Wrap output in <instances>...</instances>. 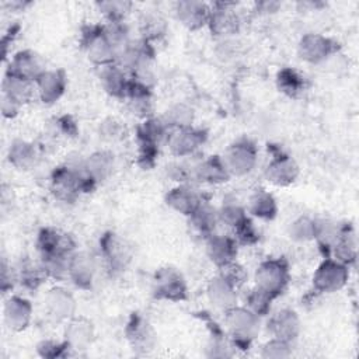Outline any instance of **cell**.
<instances>
[{"label": "cell", "mask_w": 359, "mask_h": 359, "mask_svg": "<svg viewBox=\"0 0 359 359\" xmlns=\"http://www.w3.org/2000/svg\"><path fill=\"white\" fill-rule=\"evenodd\" d=\"M317 220L310 216H299L287 226V236L294 243H309L316 240Z\"/></svg>", "instance_id": "f35d334b"}, {"label": "cell", "mask_w": 359, "mask_h": 359, "mask_svg": "<svg viewBox=\"0 0 359 359\" xmlns=\"http://www.w3.org/2000/svg\"><path fill=\"white\" fill-rule=\"evenodd\" d=\"M247 212L259 220H273L278 215V203L266 189H255L247 202Z\"/></svg>", "instance_id": "4dcf8cb0"}, {"label": "cell", "mask_w": 359, "mask_h": 359, "mask_svg": "<svg viewBox=\"0 0 359 359\" xmlns=\"http://www.w3.org/2000/svg\"><path fill=\"white\" fill-rule=\"evenodd\" d=\"M299 174L300 167L296 160L283 151L273 154L264 170L265 180L275 187L292 185L297 180Z\"/></svg>", "instance_id": "4fadbf2b"}, {"label": "cell", "mask_w": 359, "mask_h": 359, "mask_svg": "<svg viewBox=\"0 0 359 359\" xmlns=\"http://www.w3.org/2000/svg\"><path fill=\"white\" fill-rule=\"evenodd\" d=\"M191 224L194 229L202 234L205 238L213 233H216V227L220 223L219 222V213L217 208L212 206L209 202L203 201L198 209L189 216Z\"/></svg>", "instance_id": "836d02e7"}, {"label": "cell", "mask_w": 359, "mask_h": 359, "mask_svg": "<svg viewBox=\"0 0 359 359\" xmlns=\"http://www.w3.org/2000/svg\"><path fill=\"white\" fill-rule=\"evenodd\" d=\"M222 158L231 177H244L255 168L258 149L252 140L241 137L227 146Z\"/></svg>", "instance_id": "8992f818"}, {"label": "cell", "mask_w": 359, "mask_h": 359, "mask_svg": "<svg viewBox=\"0 0 359 359\" xmlns=\"http://www.w3.org/2000/svg\"><path fill=\"white\" fill-rule=\"evenodd\" d=\"M273 300L275 299L269 293H266L262 289L254 286L248 292V294L245 296V304L244 306L262 318V317L269 316Z\"/></svg>", "instance_id": "b9f144b4"}, {"label": "cell", "mask_w": 359, "mask_h": 359, "mask_svg": "<svg viewBox=\"0 0 359 359\" xmlns=\"http://www.w3.org/2000/svg\"><path fill=\"white\" fill-rule=\"evenodd\" d=\"M48 279L41 264L25 262L17 269V283L27 290H38Z\"/></svg>", "instance_id": "74e56055"}, {"label": "cell", "mask_w": 359, "mask_h": 359, "mask_svg": "<svg viewBox=\"0 0 359 359\" xmlns=\"http://www.w3.org/2000/svg\"><path fill=\"white\" fill-rule=\"evenodd\" d=\"M100 250L105 266L111 275L122 273L132 259L130 247L119 234L114 231H107L101 236Z\"/></svg>", "instance_id": "ba28073f"}, {"label": "cell", "mask_w": 359, "mask_h": 359, "mask_svg": "<svg viewBox=\"0 0 359 359\" xmlns=\"http://www.w3.org/2000/svg\"><path fill=\"white\" fill-rule=\"evenodd\" d=\"M217 213L219 222L230 227L231 230L236 229L241 222H244L248 217L247 209L234 201L223 202V205L217 209Z\"/></svg>", "instance_id": "7bdbcfd3"}, {"label": "cell", "mask_w": 359, "mask_h": 359, "mask_svg": "<svg viewBox=\"0 0 359 359\" xmlns=\"http://www.w3.org/2000/svg\"><path fill=\"white\" fill-rule=\"evenodd\" d=\"M55 128H57V130L63 136H67V137H74L77 135V132H79L77 123H76V121L70 115H62V116L56 118Z\"/></svg>", "instance_id": "816d5d0a"}, {"label": "cell", "mask_w": 359, "mask_h": 359, "mask_svg": "<svg viewBox=\"0 0 359 359\" xmlns=\"http://www.w3.org/2000/svg\"><path fill=\"white\" fill-rule=\"evenodd\" d=\"M32 313V303L27 297L11 294L3 306V321L10 331L21 332L29 327Z\"/></svg>", "instance_id": "9a60e30c"}, {"label": "cell", "mask_w": 359, "mask_h": 359, "mask_svg": "<svg viewBox=\"0 0 359 359\" xmlns=\"http://www.w3.org/2000/svg\"><path fill=\"white\" fill-rule=\"evenodd\" d=\"M332 258L341 261L345 265H351L356 261V237L355 231L348 226H339L338 236L331 247Z\"/></svg>", "instance_id": "d6a6232c"}, {"label": "cell", "mask_w": 359, "mask_h": 359, "mask_svg": "<svg viewBox=\"0 0 359 359\" xmlns=\"http://www.w3.org/2000/svg\"><path fill=\"white\" fill-rule=\"evenodd\" d=\"M208 28L212 35L220 39H229L237 35L241 29V18L234 3L216 1L210 4V15Z\"/></svg>", "instance_id": "9c48e42d"}, {"label": "cell", "mask_w": 359, "mask_h": 359, "mask_svg": "<svg viewBox=\"0 0 359 359\" xmlns=\"http://www.w3.org/2000/svg\"><path fill=\"white\" fill-rule=\"evenodd\" d=\"M7 158L14 168L27 171L38 164L39 153L32 142H28L25 139H14L10 143Z\"/></svg>", "instance_id": "f1b7e54d"}, {"label": "cell", "mask_w": 359, "mask_h": 359, "mask_svg": "<svg viewBox=\"0 0 359 359\" xmlns=\"http://www.w3.org/2000/svg\"><path fill=\"white\" fill-rule=\"evenodd\" d=\"M125 335L132 351L137 355H147L156 348L157 332L149 318L140 313L130 314L125 327Z\"/></svg>", "instance_id": "30bf717a"}, {"label": "cell", "mask_w": 359, "mask_h": 359, "mask_svg": "<svg viewBox=\"0 0 359 359\" xmlns=\"http://www.w3.org/2000/svg\"><path fill=\"white\" fill-rule=\"evenodd\" d=\"M271 337L280 338L289 342H294L302 331V323L299 314L292 309H280L269 316L266 323Z\"/></svg>", "instance_id": "ffe728a7"}, {"label": "cell", "mask_w": 359, "mask_h": 359, "mask_svg": "<svg viewBox=\"0 0 359 359\" xmlns=\"http://www.w3.org/2000/svg\"><path fill=\"white\" fill-rule=\"evenodd\" d=\"M35 245L39 257L53 254L73 255L77 251L74 238L69 233L62 231L56 227H42L38 231Z\"/></svg>", "instance_id": "7c38bea8"}, {"label": "cell", "mask_w": 359, "mask_h": 359, "mask_svg": "<svg viewBox=\"0 0 359 359\" xmlns=\"http://www.w3.org/2000/svg\"><path fill=\"white\" fill-rule=\"evenodd\" d=\"M167 174L177 184H191L194 182V164L175 161L167 165Z\"/></svg>", "instance_id": "c3c4849f"}, {"label": "cell", "mask_w": 359, "mask_h": 359, "mask_svg": "<svg viewBox=\"0 0 359 359\" xmlns=\"http://www.w3.org/2000/svg\"><path fill=\"white\" fill-rule=\"evenodd\" d=\"M95 330L90 318L84 316H74L66 321L63 339L73 352L86 351L94 341Z\"/></svg>", "instance_id": "e0dca14e"}, {"label": "cell", "mask_w": 359, "mask_h": 359, "mask_svg": "<svg viewBox=\"0 0 359 359\" xmlns=\"http://www.w3.org/2000/svg\"><path fill=\"white\" fill-rule=\"evenodd\" d=\"M238 244L233 236L213 233L205 238V252L209 261L220 268L237 258Z\"/></svg>", "instance_id": "ac0fdd59"}, {"label": "cell", "mask_w": 359, "mask_h": 359, "mask_svg": "<svg viewBox=\"0 0 359 359\" xmlns=\"http://www.w3.org/2000/svg\"><path fill=\"white\" fill-rule=\"evenodd\" d=\"M293 342L271 337L262 346H261V356L265 359H285L292 355Z\"/></svg>", "instance_id": "ee69618b"}, {"label": "cell", "mask_w": 359, "mask_h": 359, "mask_svg": "<svg viewBox=\"0 0 359 359\" xmlns=\"http://www.w3.org/2000/svg\"><path fill=\"white\" fill-rule=\"evenodd\" d=\"M125 101L132 115L137 116L140 121L154 115L153 90L146 84H142L130 79V84H129V90L126 93Z\"/></svg>", "instance_id": "d4e9b609"}, {"label": "cell", "mask_w": 359, "mask_h": 359, "mask_svg": "<svg viewBox=\"0 0 359 359\" xmlns=\"http://www.w3.org/2000/svg\"><path fill=\"white\" fill-rule=\"evenodd\" d=\"M170 132H171V129L164 122V119L161 116H156V115L142 119L136 128L137 142L150 143V144H156V146L165 143Z\"/></svg>", "instance_id": "f546056e"}, {"label": "cell", "mask_w": 359, "mask_h": 359, "mask_svg": "<svg viewBox=\"0 0 359 359\" xmlns=\"http://www.w3.org/2000/svg\"><path fill=\"white\" fill-rule=\"evenodd\" d=\"M151 293L157 300L178 303L188 299V285L177 268L161 266L151 278Z\"/></svg>", "instance_id": "277c9868"}, {"label": "cell", "mask_w": 359, "mask_h": 359, "mask_svg": "<svg viewBox=\"0 0 359 359\" xmlns=\"http://www.w3.org/2000/svg\"><path fill=\"white\" fill-rule=\"evenodd\" d=\"M338 42L327 35L317 32L304 34L297 43V55L310 65H323L337 55Z\"/></svg>", "instance_id": "52a82bcc"}, {"label": "cell", "mask_w": 359, "mask_h": 359, "mask_svg": "<svg viewBox=\"0 0 359 359\" xmlns=\"http://www.w3.org/2000/svg\"><path fill=\"white\" fill-rule=\"evenodd\" d=\"M255 6H257V13L259 14H272L278 11V8L280 7L278 1H261V3H257Z\"/></svg>", "instance_id": "db71d44e"}, {"label": "cell", "mask_w": 359, "mask_h": 359, "mask_svg": "<svg viewBox=\"0 0 359 359\" xmlns=\"http://www.w3.org/2000/svg\"><path fill=\"white\" fill-rule=\"evenodd\" d=\"M0 107H1V114H3V116L4 118H15L17 115H18V112H20V109H21V107L18 105V104H15L14 101H11V100H8L7 97H4V95H1V104H0Z\"/></svg>", "instance_id": "f5cc1de1"}, {"label": "cell", "mask_w": 359, "mask_h": 359, "mask_svg": "<svg viewBox=\"0 0 359 359\" xmlns=\"http://www.w3.org/2000/svg\"><path fill=\"white\" fill-rule=\"evenodd\" d=\"M98 132H100V136L102 139H105L108 142H115V140H119L123 136L125 128L115 118H107L100 123Z\"/></svg>", "instance_id": "f907efd6"}, {"label": "cell", "mask_w": 359, "mask_h": 359, "mask_svg": "<svg viewBox=\"0 0 359 359\" xmlns=\"http://www.w3.org/2000/svg\"><path fill=\"white\" fill-rule=\"evenodd\" d=\"M206 297L213 307L224 311L237 304V289L217 273L206 285Z\"/></svg>", "instance_id": "83f0119b"}, {"label": "cell", "mask_w": 359, "mask_h": 359, "mask_svg": "<svg viewBox=\"0 0 359 359\" xmlns=\"http://www.w3.org/2000/svg\"><path fill=\"white\" fill-rule=\"evenodd\" d=\"M139 32H140V39L153 45L154 42L165 36L167 22L163 18V15H160L158 13H153V11L143 13L139 18Z\"/></svg>", "instance_id": "e575fe53"}, {"label": "cell", "mask_w": 359, "mask_h": 359, "mask_svg": "<svg viewBox=\"0 0 359 359\" xmlns=\"http://www.w3.org/2000/svg\"><path fill=\"white\" fill-rule=\"evenodd\" d=\"M97 272L95 259L86 251H76L69 264V276L67 279L81 290H90L94 285Z\"/></svg>", "instance_id": "7402d4cb"}, {"label": "cell", "mask_w": 359, "mask_h": 359, "mask_svg": "<svg viewBox=\"0 0 359 359\" xmlns=\"http://www.w3.org/2000/svg\"><path fill=\"white\" fill-rule=\"evenodd\" d=\"M161 118L164 119V122L168 125V128L171 130L191 128V126H194L195 111L191 105H188L185 102H177V104L171 105L161 115Z\"/></svg>", "instance_id": "8d00e7d4"}, {"label": "cell", "mask_w": 359, "mask_h": 359, "mask_svg": "<svg viewBox=\"0 0 359 359\" xmlns=\"http://www.w3.org/2000/svg\"><path fill=\"white\" fill-rule=\"evenodd\" d=\"M1 95L14 101L20 107H24L36 95L35 81L6 72L1 81Z\"/></svg>", "instance_id": "4316f807"}, {"label": "cell", "mask_w": 359, "mask_h": 359, "mask_svg": "<svg viewBox=\"0 0 359 359\" xmlns=\"http://www.w3.org/2000/svg\"><path fill=\"white\" fill-rule=\"evenodd\" d=\"M231 178L222 156H209L194 164V181L209 184V185H222Z\"/></svg>", "instance_id": "484cf974"}, {"label": "cell", "mask_w": 359, "mask_h": 359, "mask_svg": "<svg viewBox=\"0 0 359 359\" xmlns=\"http://www.w3.org/2000/svg\"><path fill=\"white\" fill-rule=\"evenodd\" d=\"M349 279V266L341 261L325 257L313 273V289L317 293H335L339 292Z\"/></svg>", "instance_id": "5b68a950"}, {"label": "cell", "mask_w": 359, "mask_h": 359, "mask_svg": "<svg viewBox=\"0 0 359 359\" xmlns=\"http://www.w3.org/2000/svg\"><path fill=\"white\" fill-rule=\"evenodd\" d=\"M95 6L107 22H125V18L133 7L130 1L125 0H104L97 1Z\"/></svg>", "instance_id": "60d3db41"}, {"label": "cell", "mask_w": 359, "mask_h": 359, "mask_svg": "<svg viewBox=\"0 0 359 359\" xmlns=\"http://www.w3.org/2000/svg\"><path fill=\"white\" fill-rule=\"evenodd\" d=\"M72 255H41L39 264L43 268L48 279L53 280H65L69 276V264Z\"/></svg>", "instance_id": "ab89813d"}, {"label": "cell", "mask_w": 359, "mask_h": 359, "mask_svg": "<svg viewBox=\"0 0 359 359\" xmlns=\"http://www.w3.org/2000/svg\"><path fill=\"white\" fill-rule=\"evenodd\" d=\"M83 164L91 178L97 184H100L112 175L115 168V157L108 150H97L86 157L83 160Z\"/></svg>", "instance_id": "1f68e13d"}, {"label": "cell", "mask_w": 359, "mask_h": 359, "mask_svg": "<svg viewBox=\"0 0 359 359\" xmlns=\"http://www.w3.org/2000/svg\"><path fill=\"white\" fill-rule=\"evenodd\" d=\"M226 332L234 348L250 349L261 330V317L245 306H233L224 310Z\"/></svg>", "instance_id": "6da1fadb"}, {"label": "cell", "mask_w": 359, "mask_h": 359, "mask_svg": "<svg viewBox=\"0 0 359 359\" xmlns=\"http://www.w3.org/2000/svg\"><path fill=\"white\" fill-rule=\"evenodd\" d=\"M72 349L63 341H53V339H43L36 345V352L42 358H65L69 355ZM73 352V351H72Z\"/></svg>", "instance_id": "7dc6e473"}, {"label": "cell", "mask_w": 359, "mask_h": 359, "mask_svg": "<svg viewBox=\"0 0 359 359\" xmlns=\"http://www.w3.org/2000/svg\"><path fill=\"white\" fill-rule=\"evenodd\" d=\"M98 79L102 90L112 98L125 100L130 84V76L118 63L100 67Z\"/></svg>", "instance_id": "cb8c5ba5"}, {"label": "cell", "mask_w": 359, "mask_h": 359, "mask_svg": "<svg viewBox=\"0 0 359 359\" xmlns=\"http://www.w3.org/2000/svg\"><path fill=\"white\" fill-rule=\"evenodd\" d=\"M164 201L170 209L187 217L203 202L201 194L191 184H177L165 194Z\"/></svg>", "instance_id": "44dd1931"}, {"label": "cell", "mask_w": 359, "mask_h": 359, "mask_svg": "<svg viewBox=\"0 0 359 359\" xmlns=\"http://www.w3.org/2000/svg\"><path fill=\"white\" fill-rule=\"evenodd\" d=\"M67 87V77L65 70L62 69H53V70H45L36 80H35V88L36 95L41 100V102L46 105H52L56 101L62 98Z\"/></svg>", "instance_id": "d6986e66"}, {"label": "cell", "mask_w": 359, "mask_h": 359, "mask_svg": "<svg viewBox=\"0 0 359 359\" xmlns=\"http://www.w3.org/2000/svg\"><path fill=\"white\" fill-rule=\"evenodd\" d=\"M255 286L278 299L290 282V266L283 257H271L261 261L254 272Z\"/></svg>", "instance_id": "7a4b0ae2"}, {"label": "cell", "mask_w": 359, "mask_h": 359, "mask_svg": "<svg viewBox=\"0 0 359 359\" xmlns=\"http://www.w3.org/2000/svg\"><path fill=\"white\" fill-rule=\"evenodd\" d=\"M43 306L48 317L56 323H66L76 316L77 304L73 293L62 286H55L48 290L43 299Z\"/></svg>", "instance_id": "5bb4252c"}, {"label": "cell", "mask_w": 359, "mask_h": 359, "mask_svg": "<svg viewBox=\"0 0 359 359\" xmlns=\"http://www.w3.org/2000/svg\"><path fill=\"white\" fill-rule=\"evenodd\" d=\"M158 157V146L139 142L137 149V164L143 170H151L156 165Z\"/></svg>", "instance_id": "681fc988"}, {"label": "cell", "mask_w": 359, "mask_h": 359, "mask_svg": "<svg viewBox=\"0 0 359 359\" xmlns=\"http://www.w3.org/2000/svg\"><path fill=\"white\" fill-rule=\"evenodd\" d=\"M80 46L87 59L97 67L116 63V53L111 45L104 24H87L81 28Z\"/></svg>", "instance_id": "3957f363"}, {"label": "cell", "mask_w": 359, "mask_h": 359, "mask_svg": "<svg viewBox=\"0 0 359 359\" xmlns=\"http://www.w3.org/2000/svg\"><path fill=\"white\" fill-rule=\"evenodd\" d=\"M217 269H219V275L223 276L237 290L240 287H243L245 285V282L248 280V272H247L245 266L241 265L240 262H237V259H234Z\"/></svg>", "instance_id": "f6af8a7d"}, {"label": "cell", "mask_w": 359, "mask_h": 359, "mask_svg": "<svg viewBox=\"0 0 359 359\" xmlns=\"http://www.w3.org/2000/svg\"><path fill=\"white\" fill-rule=\"evenodd\" d=\"M233 237L236 238L238 245H244V247L255 245L259 241V230L248 216L236 229H233Z\"/></svg>", "instance_id": "bcb514c9"}, {"label": "cell", "mask_w": 359, "mask_h": 359, "mask_svg": "<svg viewBox=\"0 0 359 359\" xmlns=\"http://www.w3.org/2000/svg\"><path fill=\"white\" fill-rule=\"evenodd\" d=\"M208 133L201 128H184L171 130L167 139L170 153L177 158L192 157L206 142Z\"/></svg>", "instance_id": "8fae6325"}, {"label": "cell", "mask_w": 359, "mask_h": 359, "mask_svg": "<svg viewBox=\"0 0 359 359\" xmlns=\"http://www.w3.org/2000/svg\"><path fill=\"white\" fill-rule=\"evenodd\" d=\"M175 18L189 31H198L208 27L210 4L196 0H181L174 4Z\"/></svg>", "instance_id": "2e32d148"}, {"label": "cell", "mask_w": 359, "mask_h": 359, "mask_svg": "<svg viewBox=\"0 0 359 359\" xmlns=\"http://www.w3.org/2000/svg\"><path fill=\"white\" fill-rule=\"evenodd\" d=\"M46 70L42 57L32 49H21L15 52L6 69L7 73L35 81Z\"/></svg>", "instance_id": "603a6c76"}, {"label": "cell", "mask_w": 359, "mask_h": 359, "mask_svg": "<svg viewBox=\"0 0 359 359\" xmlns=\"http://www.w3.org/2000/svg\"><path fill=\"white\" fill-rule=\"evenodd\" d=\"M278 90L289 98L300 97L306 90V79L292 67H283L276 74Z\"/></svg>", "instance_id": "d590c367"}]
</instances>
